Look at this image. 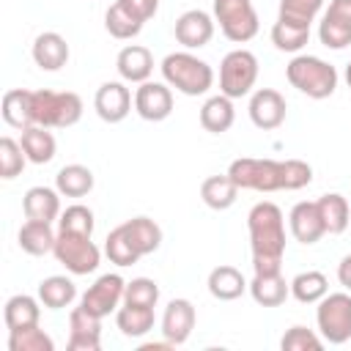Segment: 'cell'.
<instances>
[{"label": "cell", "instance_id": "cell-9", "mask_svg": "<svg viewBox=\"0 0 351 351\" xmlns=\"http://www.w3.org/2000/svg\"><path fill=\"white\" fill-rule=\"evenodd\" d=\"M258 82V58L250 49H233L219 63V93L228 99L247 96Z\"/></svg>", "mask_w": 351, "mask_h": 351}, {"label": "cell", "instance_id": "cell-46", "mask_svg": "<svg viewBox=\"0 0 351 351\" xmlns=\"http://www.w3.org/2000/svg\"><path fill=\"white\" fill-rule=\"evenodd\" d=\"M337 280L346 291H351V255H346L340 263H337Z\"/></svg>", "mask_w": 351, "mask_h": 351}, {"label": "cell", "instance_id": "cell-12", "mask_svg": "<svg viewBox=\"0 0 351 351\" xmlns=\"http://www.w3.org/2000/svg\"><path fill=\"white\" fill-rule=\"evenodd\" d=\"M134 112L143 118V121H151V123H159L165 118H170L173 112V90L167 82H140L137 90H134Z\"/></svg>", "mask_w": 351, "mask_h": 351}, {"label": "cell", "instance_id": "cell-14", "mask_svg": "<svg viewBox=\"0 0 351 351\" xmlns=\"http://www.w3.org/2000/svg\"><path fill=\"white\" fill-rule=\"evenodd\" d=\"M132 90L126 88V82L121 80H110V82H101L96 96H93V110L96 115L104 121V123H121L129 112H132Z\"/></svg>", "mask_w": 351, "mask_h": 351}, {"label": "cell", "instance_id": "cell-20", "mask_svg": "<svg viewBox=\"0 0 351 351\" xmlns=\"http://www.w3.org/2000/svg\"><path fill=\"white\" fill-rule=\"evenodd\" d=\"M115 69H118V74H121L123 82L140 85V82L151 80V74H154V55L143 44H129V47H123L118 52Z\"/></svg>", "mask_w": 351, "mask_h": 351}, {"label": "cell", "instance_id": "cell-30", "mask_svg": "<svg viewBox=\"0 0 351 351\" xmlns=\"http://www.w3.org/2000/svg\"><path fill=\"white\" fill-rule=\"evenodd\" d=\"M315 203H318V211H321V219H324L326 233L340 236L348 228V222H351V206H348V200L340 192H326Z\"/></svg>", "mask_w": 351, "mask_h": 351}, {"label": "cell", "instance_id": "cell-23", "mask_svg": "<svg viewBox=\"0 0 351 351\" xmlns=\"http://www.w3.org/2000/svg\"><path fill=\"white\" fill-rule=\"evenodd\" d=\"M250 296L255 299V304L261 307H280L288 296H291V282H285L282 271H271V274H255L247 282Z\"/></svg>", "mask_w": 351, "mask_h": 351}, {"label": "cell", "instance_id": "cell-43", "mask_svg": "<svg viewBox=\"0 0 351 351\" xmlns=\"http://www.w3.org/2000/svg\"><path fill=\"white\" fill-rule=\"evenodd\" d=\"M93 211L82 203H74L69 206L66 211H60V219H58V230H74V233H88L93 236Z\"/></svg>", "mask_w": 351, "mask_h": 351}, {"label": "cell", "instance_id": "cell-34", "mask_svg": "<svg viewBox=\"0 0 351 351\" xmlns=\"http://www.w3.org/2000/svg\"><path fill=\"white\" fill-rule=\"evenodd\" d=\"M93 173H90V167H85V165H66V167H60L58 170V176H55V189L60 192V195H66V197H85L90 189H93Z\"/></svg>", "mask_w": 351, "mask_h": 351}, {"label": "cell", "instance_id": "cell-11", "mask_svg": "<svg viewBox=\"0 0 351 351\" xmlns=\"http://www.w3.org/2000/svg\"><path fill=\"white\" fill-rule=\"evenodd\" d=\"M318 38L326 49H346L351 44V0H332L318 22Z\"/></svg>", "mask_w": 351, "mask_h": 351}, {"label": "cell", "instance_id": "cell-38", "mask_svg": "<svg viewBox=\"0 0 351 351\" xmlns=\"http://www.w3.org/2000/svg\"><path fill=\"white\" fill-rule=\"evenodd\" d=\"M324 0H280V14L277 19L291 22V25H302L310 27L315 22V16L321 14Z\"/></svg>", "mask_w": 351, "mask_h": 351}, {"label": "cell", "instance_id": "cell-6", "mask_svg": "<svg viewBox=\"0 0 351 351\" xmlns=\"http://www.w3.org/2000/svg\"><path fill=\"white\" fill-rule=\"evenodd\" d=\"M52 255L58 263L66 266V271H71L77 277L96 271L101 263V250L93 244V236L74 233V230H58Z\"/></svg>", "mask_w": 351, "mask_h": 351}, {"label": "cell", "instance_id": "cell-2", "mask_svg": "<svg viewBox=\"0 0 351 351\" xmlns=\"http://www.w3.org/2000/svg\"><path fill=\"white\" fill-rule=\"evenodd\" d=\"M250 230V250H252V269L255 274L282 271L285 258V217L282 208L271 200H261L247 214Z\"/></svg>", "mask_w": 351, "mask_h": 351}, {"label": "cell", "instance_id": "cell-35", "mask_svg": "<svg viewBox=\"0 0 351 351\" xmlns=\"http://www.w3.org/2000/svg\"><path fill=\"white\" fill-rule=\"evenodd\" d=\"M326 293H329V280H326L324 271L307 269V271H299L291 280V296L302 304H318Z\"/></svg>", "mask_w": 351, "mask_h": 351}, {"label": "cell", "instance_id": "cell-17", "mask_svg": "<svg viewBox=\"0 0 351 351\" xmlns=\"http://www.w3.org/2000/svg\"><path fill=\"white\" fill-rule=\"evenodd\" d=\"M288 228H291V236L307 247L321 241V236H326V228H324L315 200H299L288 214Z\"/></svg>", "mask_w": 351, "mask_h": 351}, {"label": "cell", "instance_id": "cell-16", "mask_svg": "<svg viewBox=\"0 0 351 351\" xmlns=\"http://www.w3.org/2000/svg\"><path fill=\"white\" fill-rule=\"evenodd\" d=\"M214 16L200 11V8H189L176 19V41L184 49H200L214 38Z\"/></svg>", "mask_w": 351, "mask_h": 351}, {"label": "cell", "instance_id": "cell-10", "mask_svg": "<svg viewBox=\"0 0 351 351\" xmlns=\"http://www.w3.org/2000/svg\"><path fill=\"white\" fill-rule=\"evenodd\" d=\"M123 291H126V280H123L121 274H115V271H112V274H101V277H96V282L82 293L80 304H82L88 313L104 318V315L115 313V310L123 304Z\"/></svg>", "mask_w": 351, "mask_h": 351}, {"label": "cell", "instance_id": "cell-32", "mask_svg": "<svg viewBox=\"0 0 351 351\" xmlns=\"http://www.w3.org/2000/svg\"><path fill=\"white\" fill-rule=\"evenodd\" d=\"M38 299L47 310H63L77 299V285L66 274H52L38 282Z\"/></svg>", "mask_w": 351, "mask_h": 351}, {"label": "cell", "instance_id": "cell-19", "mask_svg": "<svg viewBox=\"0 0 351 351\" xmlns=\"http://www.w3.org/2000/svg\"><path fill=\"white\" fill-rule=\"evenodd\" d=\"M30 55L36 60V66L41 71H60L66 63H69V44L60 33L55 30H47V33H38L33 47H30Z\"/></svg>", "mask_w": 351, "mask_h": 351}, {"label": "cell", "instance_id": "cell-45", "mask_svg": "<svg viewBox=\"0 0 351 351\" xmlns=\"http://www.w3.org/2000/svg\"><path fill=\"white\" fill-rule=\"evenodd\" d=\"M126 11H132L140 22H148L159 11V0H118Z\"/></svg>", "mask_w": 351, "mask_h": 351}, {"label": "cell", "instance_id": "cell-3", "mask_svg": "<svg viewBox=\"0 0 351 351\" xmlns=\"http://www.w3.org/2000/svg\"><path fill=\"white\" fill-rule=\"evenodd\" d=\"M159 69H162L165 82L184 96H203L214 85V69L197 55H192L189 49L165 55Z\"/></svg>", "mask_w": 351, "mask_h": 351}, {"label": "cell", "instance_id": "cell-15", "mask_svg": "<svg viewBox=\"0 0 351 351\" xmlns=\"http://www.w3.org/2000/svg\"><path fill=\"white\" fill-rule=\"evenodd\" d=\"M69 351H99L101 348V318L88 313L82 304L69 313Z\"/></svg>", "mask_w": 351, "mask_h": 351}, {"label": "cell", "instance_id": "cell-4", "mask_svg": "<svg viewBox=\"0 0 351 351\" xmlns=\"http://www.w3.org/2000/svg\"><path fill=\"white\" fill-rule=\"evenodd\" d=\"M285 77L307 99H329L340 82L337 69L318 55H293L285 66Z\"/></svg>", "mask_w": 351, "mask_h": 351}, {"label": "cell", "instance_id": "cell-26", "mask_svg": "<svg viewBox=\"0 0 351 351\" xmlns=\"http://www.w3.org/2000/svg\"><path fill=\"white\" fill-rule=\"evenodd\" d=\"M206 285H208V293L214 299H219V302H233L247 291V280L241 277V271L236 266H228V263L214 266L208 271V282Z\"/></svg>", "mask_w": 351, "mask_h": 351}, {"label": "cell", "instance_id": "cell-1", "mask_svg": "<svg viewBox=\"0 0 351 351\" xmlns=\"http://www.w3.org/2000/svg\"><path fill=\"white\" fill-rule=\"evenodd\" d=\"M228 176L239 189H252V192H296L304 189L313 181V167L302 159H252L241 156L233 159L228 167Z\"/></svg>", "mask_w": 351, "mask_h": 351}, {"label": "cell", "instance_id": "cell-24", "mask_svg": "<svg viewBox=\"0 0 351 351\" xmlns=\"http://www.w3.org/2000/svg\"><path fill=\"white\" fill-rule=\"evenodd\" d=\"M38 318H41V299L27 296V293L11 296L5 302V307H3V321H5V329L8 332L38 326Z\"/></svg>", "mask_w": 351, "mask_h": 351}, {"label": "cell", "instance_id": "cell-44", "mask_svg": "<svg viewBox=\"0 0 351 351\" xmlns=\"http://www.w3.org/2000/svg\"><path fill=\"white\" fill-rule=\"evenodd\" d=\"M280 348H282V351H318V348H324V337H318L313 329L296 324V326H291V329L282 335Z\"/></svg>", "mask_w": 351, "mask_h": 351}, {"label": "cell", "instance_id": "cell-22", "mask_svg": "<svg viewBox=\"0 0 351 351\" xmlns=\"http://www.w3.org/2000/svg\"><path fill=\"white\" fill-rule=\"evenodd\" d=\"M121 230L140 258H145L162 247V228L151 217H132V219L121 222Z\"/></svg>", "mask_w": 351, "mask_h": 351}, {"label": "cell", "instance_id": "cell-28", "mask_svg": "<svg viewBox=\"0 0 351 351\" xmlns=\"http://www.w3.org/2000/svg\"><path fill=\"white\" fill-rule=\"evenodd\" d=\"M55 239L58 230H52V222H38V219H27L19 228V247L27 255H47L55 250Z\"/></svg>", "mask_w": 351, "mask_h": 351}, {"label": "cell", "instance_id": "cell-8", "mask_svg": "<svg viewBox=\"0 0 351 351\" xmlns=\"http://www.w3.org/2000/svg\"><path fill=\"white\" fill-rule=\"evenodd\" d=\"M315 324H318L324 343H332V346L348 343L351 340V293L346 291L326 293L318 302Z\"/></svg>", "mask_w": 351, "mask_h": 351}, {"label": "cell", "instance_id": "cell-5", "mask_svg": "<svg viewBox=\"0 0 351 351\" xmlns=\"http://www.w3.org/2000/svg\"><path fill=\"white\" fill-rule=\"evenodd\" d=\"M33 107V126L47 129H69L82 118V99L74 90H33L30 93Z\"/></svg>", "mask_w": 351, "mask_h": 351}, {"label": "cell", "instance_id": "cell-37", "mask_svg": "<svg viewBox=\"0 0 351 351\" xmlns=\"http://www.w3.org/2000/svg\"><path fill=\"white\" fill-rule=\"evenodd\" d=\"M307 41H310V27L291 25V22H282V19H277L271 25V44L280 52H293L296 55Z\"/></svg>", "mask_w": 351, "mask_h": 351}, {"label": "cell", "instance_id": "cell-13", "mask_svg": "<svg viewBox=\"0 0 351 351\" xmlns=\"http://www.w3.org/2000/svg\"><path fill=\"white\" fill-rule=\"evenodd\" d=\"M250 121L263 129V132H274L285 123V112H288V104H285V96L274 88H258L252 96H250Z\"/></svg>", "mask_w": 351, "mask_h": 351}, {"label": "cell", "instance_id": "cell-27", "mask_svg": "<svg viewBox=\"0 0 351 351\" xmlns=\"http://www.w3.org/2000/svg\"><path fill=\"white\" fill-rule=\"evenodd\" d=\"M236 121V110H233V99H228L225 93L219 96H211L203 101L200 107V126L211 134H222L233 126Z\"/></svg>", "mask_w": 351, "mask_h": 351}, {"label": "cell", "instance_id": "cell-7", "mask_svg": "<svg viewBox=\"0 0 351 351\" xmlns=\"http://www.w3.org/2000/svg\"><path fill=\"white\" fill-rule=\"evenodd\" d=\"M214 22L233 44H247L258 36L261 19L252 0H214Z\"/></svg>", "mask_w": 351, "mask_h": 351}, {"label": "cell", "instance_id": "cell-36", "mask_svg": "<svg viewBox=\"0 0 351 351\" xmlns=\"http://www.w3.org/2000/svg\"><path fill=\"white\" fill-rule=\"evenodd\" d=\"M143 25L145 22H140L132 11H126L118 0L107 8V14H104V27H107V33L112 36V38H118V41H129V38H134V36H140V30H143Z\"/></svg>", "mask_w": 351, "mask_h": 351}, {"label": "cell", "instance_id": "cell-25", "mask_svg": "<svg viewBox=\"0 0 351 351\" xmlns=\"http://www.w3.org/2000/svg\"><path fill=\"white\" fill-rule=\"evenodd\" d=\"M19 145L27 156V162L33 165H47L55 159V151H58V143H55V134L47 129V126H27L22 129V137H19Z\"/></svg>", "mask_w": 351, "mask_h": 351}, {"label": "cell", "instance_id": "cell-40", "mask_svg": "<svg viewBox=\"0 0 351 351\" xmlns=\"http://www.w3.org/2000/svg\"><path fill=\"white\" fill-rule=\"evenodd\" d=\"M104 255L110 258V263H115V266H121V269H126V266H132V263L140 261V255L134 252V247H132L129 239L123 236L121 225L107 233V239H104Z\"/></svg>", "mask_w": 351, "mask_h": 351}, {"label": "cell", "instance_id": "cell-33", "mask_svg": "<svg viewBox=\"0 0 351 351\" xmlns=\"http://www.w3.org/2000/svg\"><path fill=\"white\" fill-rule=\"evenodd\" d=\"M154 307H134V304H121L115 310V326L121 329L123 337H143L154 329Z\"/></svg>", "mask_w": 351, "mask_h": 351}, {"label": "cell", "instance_id": "cell-21", "mask_svg": "<svg viewBox=\"0 0 351 351\" xmlns=\"http://www.w3.org/2000/svg\"><path fill=\"white\" fill-rule=\"evenodd\" d=\"M22 211L27 219L55 222L60 219V192L52 186H30L22 197Z\"/></svg>", "mask_w": 351, "mask_h": 351}, {"label": "cell", "instance_id": "cell-47", "mask_svg": "<svg viewBox=\"0 0 351 351\" xmlns=\"http://www.w3.org/2000/svg\"><path fill=\"white\" fill-rule=\"evenodd\" d=\"M346 85H348V88H351V60H348V63H346Z\"/></svg>", "mask_w": 351, "mask_h": 351}, {"label": "cell", "instance_id": "cell-29", "mask_svg": "<svg viewBox=\"0 0 351 351\" xmlns=\"http://www.w3.org/2000/svg\"><path fill=\"white\" fill-rule=\"evenodd\" d=\"M30 93L27 88H14V90H5L3 93V104H0V112H3V121L14 129H27L33 126V107H30Z\"/></svg>", "mask_w": 351, "mask_h": 351}, {"label": "cell", "instance_id": "cell-41", "mask_svg": "<svg viewBox=\"0 0 351 351\" xmlns=\"http://www.w3.org/2000/svg\"><path fill=\"white\" fill-rule=\"evenodd\" d=\"M25 151L14 137H0V178L11 181L25 170Z\"/></svg>", "mask_w": 351, "mask_h": 351}, {"label": "cell", "instance_id": "cell-39", "mask_svg": "<svg viewBox=\"0 0 351 351\" xmlns=\"http://www.w3.org/2000/svg\"><path fill=\"white\" fill-rule=\"evenodd\" d=\"M8 351H55V340L41 326L8 332Z\"/></svg>", "mask_w": 351, "mask_h": 351}, {"label": "cell", "instance_id": "cell-42", "mask_svg": "<svg viewBox=\"0 0 351 351\" xmlns=\"http://www.w3.org/2000/svg\"><path fill=\"white\" fill-rule=\"evenodd\" d=\"M159 302V285L151 277H134L126 282L123 291V304H134V307H156Z\"/></svg>", "mask_w": 351, "mask_h": 351}, {"label": "cell", "instance_id": "cell-18", "mask_svg": "<svg viewBox=\"0 0 351 351\" xmlns=\"http://www.w3.org/2000/svg\"><path fill=\"white\" fill-rule=\"evenodd\" d=\"M197 313L195 304L189 299H170L165 313H162V335L165 340H170L173 346H181L189 340L192 329H195Z\"/></svg>", "mask_w": 351, "mask_h": 351}, {"label": "cell", "instance_id": "cell-31", "mask_svg": "<svg viewBox=\"0 0 351 351\" xmlns=\"http://www.w3.org/2000/svg\"><path fill=\"white\" fill-rule=\"evenodd\" d=\"M200 197H203V203H206L208 208L225 211V208H230V206L236 203L239 186L233 184V178H230L228 173H222V176H208V178L200 184Z\"/></svg>", "mask_w": 351, "mask_h": 351}]
</instances>
